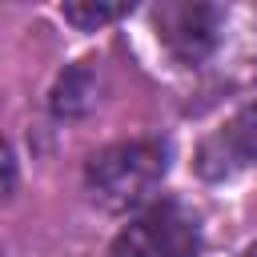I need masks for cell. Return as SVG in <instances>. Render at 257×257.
<instances>
[{"mask_svg": "<svg viewBox=\"0 0 257 257\" xmlns=\"http://www.w3.org/2000/svg\"><path fill=\"white\" fill-rule=\"evenodd\" d=\"M165 169H169V149L161 141H120V145L100 149L88 161L84 185L100 209L124 213L161 185Z\"/></svg>", "mask_w": 257, "mask_h": 257, "instance_id": "cell-1", "label": "cell"}, {"mask_svg": "<svg viewBox=\"0 0 257 257\" xmlns=\"http://www.w3.org/2000/svg\"><path fill=\"white\" fill-rule=\"evenodd\" d=\"M153 24H157V40L165 44V52L177 64L193 68V64H205L225 44L229 12L205 0H165L157 4Z\"/></svg>", "mask_w": 257, "mask_h": 257, "instance_id": "cell-2", "label": "cell"}, {"mask_svg": "<svg viewBox=\"0 0 257 257\" xmlns=\"http://www.w3.org/2000/svg\"><path fill=\"white\" fill-rule=\"evenodd\" d=\"M197 245H201L197 213L185 209L181 201H161L116 233L108 257H193Z\"/></svg>", "mask_w": 257, "mask_h": 257, "instance_id": "cell-3", "label": "cell"}, {"mask_svg": "<svg viewBox=\"0 0 257 257\" xmlns=\"http://www.w3.org/2000/svg\"><path fill=\"white\" fill-rule=\"evenodd\" d=\"M257 161V100L237 108L221 128H213L197 149V173L205 181L237 177Z\"/></svg>", "mask_w": 257, "mask_h": 257, "instance_id": "cell-4", "label": "cell"}, {"mask_svg": "<svg viewBox=\"0 0 257 257\" xmlns=\"http://www.w3.org/2000/svg\"><path fill=\"white\" fill-rule=\"evenodd\" d=\"M96 100H100V68H96V60H80V64L64 68L56 76L52 92H48V108L56 116H64V120H76V116L92 112Z\"/></svg>", "mask_w": 257, "mask_h": 257, "instance_id": "cell-5", "label": "cell"}, {"mask_svg": "<svg viewBox=\"0 0 257 257\" xmlns=\"http://www.w3.org/2000/svg\"><path fill=\"white\" fill-rule=\"evenodd\" d=\"M128 8H133V4H112V0H72V4H64L60 12H64V20L76 24L80 32H96L100 24L120 20Z\"/></svg>", "mask_w": 257, "mask_h": 257, "instance_id": "cell-6", "label": "cell"}, {"mask_svg": "<svg viewBox=\"0 0 257 257\" xmlns=\"http://www.w3.org/2000/svg\"><path fill=\"white\" fill-rule=\"evenodd\" d=\"M249 257H257V249H253V253H249Z\"/></svg>", "mask_w": 257, "mask_h": 257, "instance_id": "cell-7", "label": "cell"}]
</instances>
